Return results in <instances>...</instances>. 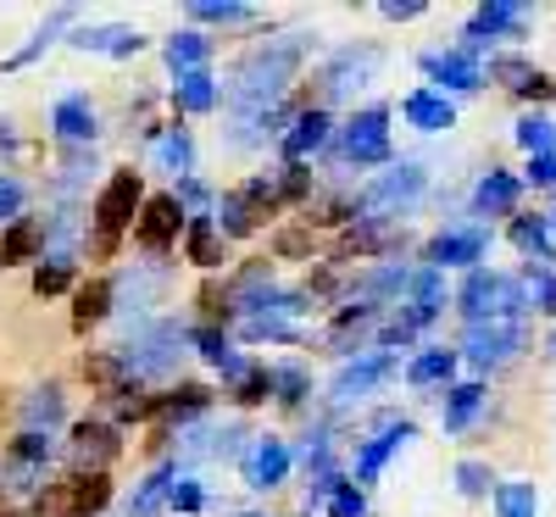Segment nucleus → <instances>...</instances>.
<instances>
[{
    "label": "nucleus",
    "mask_w": 556,
    "mask_h": 517,
    "mask_svg": "<svg viewBox=\"0 0 556 517\" xmlns=\"http://www.w3.org/2000/svg\"><path fill=\"white\" fill-rule=\"evenodd\" d=\"M523 184H534V190H551V196H556V151H551V156H529Z\"/></svg>",
    "instance_id": "nucleus-51"
},
{
    "label": "nucleus",
    "mask_w": 556,
    "mask_h": 517,
    "mask_svg": "<svg viewBox=\"0 0 556 517\" xmlns=\"http://www.w3.org/2000/svg\"><path fill=\"white\" fill-rule=\"evenodd\" d=\"M51 134L62 139V146H96L101 112L89 106V96H62V101L51 106Z\"/></svg>",
    "instance_id": "nucleus-16"
},
{
    "label": "nucleus",
    "mask_w": 556,
    "mask_h": 517,
    "mask_svg": "<svg viewBox=\"0 0 556 517\" xmlns=\"http://www.w3.org/2000/svg\"><path fill=\"white\" fill-rule=\"evenodd\" d=\"M240 474H245V484H251V490H278V484L290 479V445L278 440V434L251 440V445H245V456H240Z\"/></svg>",
    "instance_id": "nucleus-14"
},
{
    "label": "nucleus",
    "mask_w": 556,
    "mask_h": 517,
    "mask_svg": "<svg viewBox=\"0 0 556 517\" xmlns=\"http://www.w3.org/2000/svg\"><path fill=\"white\" fill-rule=\"evenodd\" d=\"M201 506H206V490L195 479H178L173 484V512H201Z\"/></svg>",
    "instance_id": "nucleus-53"
},
{
    "label": "nucleus",
    "mask_w": 556,
    "mask_h": 517,
    "mask_svg": "<svg viewBox=\"0 0 556 517\" xmlns=\"http://www.w3.org/2000/svg\"><path fill=\"white\" fill-rule=\"evenodd\" d=\"M424 73H429V84H440V96H445V89L473 96V89H484V78H490V67L479 56H468L462 45H456V51H429L424 56Z\"/></svg>",
    "instance_id": "nucleus-13"
},
{
    "label": "nucleus",
    "mask_w": 556,
    "mask_h": 517,
    "mask_svg": "<svg viewBox=\"0 0 556 517\" xmlns=\"http://www.w3.org/2000/svg\"><path fill=\"white\" fill-rule=\"evenodd\" d=\"M212 217H217V234H223V240H245V234H256V223H262L267 212H262L245 190H228V196L217 201Z\"/></svg>",
    "instance_id": "nucleus-24"
},
{
    "label": "nucleus",
    "mask_w": 556,
    "mask_h": 517,
    "mask_svg": "<svg viewBox=\"0 0 556 517\" xmlns=\"http://www.w3.org/2000/svg\"><path fill=\"white\" fill-rule=\"evenodd\" d=\"M184 256H190L195 267H223V234H217V217H190V228H184Z\"/></svg>",
    "instance_id": "nucleus-30"
},
{
    "label": "nucleus",
    "mask_w": 556,
    "mask_h": 517,
    "mask_svg": "<svg viewBox=\"0 0 556 517\" xmlns=\"http://www.w3.org/2000/svg\"><path fill=\"white\" fill-rule=\"evenodd\" d=\"M112 506V479L106 474H73L51 490H39L34 517H101Z\"/></svg>",
    "instance_id": "nucleus-6"
},
{
    "label": "nucleus",
    "mask_w": 556,
    "mask_h": 517,
    "mask_svg": "<svg viewBox=\"0 0 556 517\" xmlns=\"http://www.w3.org/2000/svg\"><path fill=\"white\" fill-rule=\"evenodd\" d=\"M484 251H490V228L484 223H462V228H440L434 240H429V251H424V267H479L484 262Z\"/></svg>",
    "instance_id": "nucleus-10"
},
{
    "label": "nucleus",
    "mask_w": 556,
    "mask_h": 517,
    "mask_svg": "<svg viewBox=\"0 0 556 517\" xmlns=\"http://www.w3.org/2000/svg\"><path fill=\"white\" fill-rule=\"evenodd\" d=\"M273 251H278V256H306V251H312V240H306V234H278Z\"/></svg>",
    "instance_id": "nucleus-54"
},
{
    "label": "nucleus",
    "mask_w": 556,
    "mask_h": 517,
    "mask_svg": "<svg viewBox=\"0 0 556 517\" xmlns=\"http://www.w3.org/2000/svg\"><path fill=\"white\" fill-rule=\"evenodd\" d=\"M540 512V490L534 484H501L495 490V517H534Z\"/></svg>",
    "instance_id": "nucleus-41"
},
{
    "label": "nucleus",
    "mask_w": 556,
    "mask_h": 517,
    "mask_svg": "<svg viewBox=\"0 0 556 517\" xmlns=\"http://www.w3.org/2000/svg\"><path fill=\"white\" fill-rule=\"evenodd\" d=\"M390 23H412V17H424V7H417V0H406V7H401V0H390V7H379Z\"/></svg>",
    "instance_id": "nucleus-55"
},
{
    "label": "nucleus",
    "mask_w": 556,
    "mask_h": 517,
    "mask_svg": "<svg viewBox=\"0 0 556 517\" xmlns=\"http://www.w3.org/2000/svg\"><path fill=\"white\" fill-rule=\"evenodd\" d=\"M551 96H556V78H551V73H540V78L523 89V101H551Z\"/></svg>",
    "instance_id": "nucleus-56"
},
{
    "label": "nucleus",
    "mask_w": 556,
    "mask_h": 517,
    "mask_svg": "<svg viewBox=\"0 0 556 517\" xmlns=\"http://www.w3.org/2000/svg\"><path fill=\"white\" fill-rule=\"evenodd\" d=\"M374 67H379V51L374 45H345V51L323 67V96H351V89H362L367 78H374Z\"/></svg>",
    "instance_id": "nucleus-17"
},
{
    "label": "nucleus",
    "mask_w": 556,
    "mask_h": 517,
    "mask_svg": "<svg viewBox=\"0 0 556 517\" xmlns=\"http://www.w3.org/2000/svg\"><path fill=\"white\" fill-rule=\"evenodd\" d=\"M178 228H190V212L178 206V196H151L146 212H139V223H134V240L146 245L151 256H162L178 240Z\"/></svg>",
    "instance_id": "nucleus-12"
},
{
    "label": "nucleus",
    "mask_w": 556,
    "mask_h": 517,
    "mask_svg": "<svg viewBox=\"0 0 556 517\" xmlns=\"http://www.w3.org/2000/svg\"><path fill=\"white\" fill-rule=\"evenodd\" d=\"M62 290H73V262L67 256H45L34 267V295H62Z\"/></svg>",
    "instance_id": "nucleus-43"
},
{
    "label": "nucleus",
    "mask_w": 556,
    "mask_h": 517,
    "mask_svg": "<svg viewBox=\"0 0 556 517\" xmlns=\"http://www.w3.org/2000/svg\"><path fill=\"white\" fill-rule=\"evenodd\" d=\"M424 167L417 162H395L390 173H379L367 190L356 196V212L367 217V223H379V217H401V212H412L417 206V196H424Z\"/></svg>",
    "instance_id": "nucleus-5"
},
{
    "label": "nucleus",
    "mask_w": 556,
    "mask_h": 517,
    "mask_svg": "<svg viewBox=\"0 0 556 517\" xmlns=\"http://www.w3.org/2000/svg\"><path fill=\"white\" fill-rule=\"evenodd\" d=\"M67 23H73V12H56L51 23H45V28H39V34H34L28 45H23V51H12V56H7V62H0V67H7V73H17V67H28V62H34L39 51H51V39H56V34H62Z\"/></svg>",
    "instance_id": "nucleus-39"
},
{
    "label": "nucleus",
    "mask_w": 556,
    "mask_h": 517,
    "mask_svg": "<svg viewBox=\"0 0 556 517\" xmlns=\"http://www.w3.org/2000/svg\"><path fill=\"white\" fill-rule=\"evenodd\" d=\"M0 517H17V512H12V506H0Z\"/></svg>",
    "instance_id": "nucleus-59"
},
{
    "label": "nucleus",
    "mask_w": 556,
    "mask_h": 517,
    "mask_svg": "<svg viewBox=\"0 0 556 517\" xmlns=\"http://www.w3.org/2000/svg\"><path fill=\"white\" fill-rule=\"evenodd\" d=\"M267 395H273V367H251L245 379L235 384V401H240V406H262Z\"/></svg>",
    "instance_id": "nucleus-48"
},
{
    "label": "nucleus",
    "mask_w": 556,
    "mask_h": 517,
    "mask_svg": "<svg viewBox=\"0 0 556 517\" xmlns=\"http://www.w3.org/2000/svg\"><path fill=\"white\" fill-rule=\"evenodd\" d=\"M112 278H89V285H78L73 290V323L78 328H89V323H101L106 312H112Z\"/></svg>",
    "instance_id": "nucleus-32"
},
{
    "label": "nucleus",
    "mask_w": 556,
    "mask_h": 517,
    "mask_svg": "<svg viewBox=\"0 0 556 517\" xmlns=\"http://www.w3.org/2000/svg\"><path fill=\"white\" fill-rule=\"evenodd\" d=\"M195 351H201V356H206V362L223 373L228 384H240L245 373H251V362H245L235 345H228V335H223V328H195Z\"/></svg>",
    "instance_id": "nucleus-26"
},
{
    "label": "nucleus",
    "mask_w": 556,
    "mask_h": 517,
    "mask_svg": "<svg viewBox=\"0 0 556 517\" xmlns=\"http://www.w3.org/2000/svg\"><path fill=\"white\" fill-rule=\"evenodd\" d=\"M523 290H529V306L556 317V267H529L523 273Z\"/></svg>",
    "instance_id": "nucleus-44"
},
{
    "label": "nucleus",
    "mask_w": 556,
    "mask_h": 517,
    "mask_svg": "<svg viewBox=\"0 0 556 517\" xmlns=\"http://www.w3.org/2000/svg\"><path fill=\"white\" fill-rule=\"evenodd\" d=\"M406 440H412V423H406V417H379V434L356 451V484H374L379 467H384Z\"/></svg>",
    "instance_id": "nucleus-15"
},
{
    "label": "nucleus",
    "mask_w": 556,
    "mask_h": 517,
    "mask_svg": "<svg viewBox=\"0 0 556 517\" xmlns=\"http://www.w3.org/2000/svg\"><path fill=\"white\" fill-rule=\"evenodd\" d=\"M184 345H195V328H178V323H146V328H134V340L117 351L123 367L134 373V379H151V373H167Z\"/></svg>",
    "instance_id": "nucleus-4"
},
{
    "label": "nucleus",
    "mask_w": 556,
    "mask_h": 517,
    "mask_svg": "<svg viewBox=\"0 0 556 517\" xmlns=\"http://www.w3.org/2000/svg\"><path fill=\"white\" fill-rule=\"evenodd\" d=\"M518 351H529V328L523 323H468V335H462V356H468L479 373L506 367Z\"/></svg>",
    "instance_id": "nucleus-8"
},
{
    "label": "nucleus",
    "mask_w": 556,
    "mask_h": 517,
    "mask_svg": "<svg viewBox=\"0 0 556 517\" xmlns=\"http://www.w3.org/2000/svg\"><path fill=\"white\" fill-rule=\"evenodd\" d=\"M273 401H278V406H301V401H306V373H301L295 362H278V367H273Z\"/></svg>",
    "instance_id": "nucleus-45"
},
{
    "label": "nucleus",
    "mask_w": 556,
    "mask_h": 517,
    "mask_svg": "<svg viewBox=\"0 0 556 517\" xmlns=\"http://www.w3.org/2000/svg\"><path fill=\"white\" fill-rule=\"evenodd\" d=\"M401 306H406L417 323L429 328V323L440 317V306H445V273H440V267H417V273H412V285H406V301H401Z\"/></svg>",
    "instance_id": "nucleus-23"
},
{
    "label": "nucleus",
    "mask_w": 556,
    "mask_h": 517,
    "mask_svg": "<svg viewBox=\"0 0 556 517\" xmlns=\"http://www.w3.org/2000/svg\"><path fill=\"white\" fill-rule=\"evenodd\" d=\"M513 245L529 256V267H556V228H551L545 212L513 217Z\"/></svg>",
    "instance_id": "nucleus-22"
},
{
    "label": "nucleus",
    "mask_w": 556,
    "mask_h": 517,
    "mask_svg": "<svg viewBox=\"0 0 556 517\" xmlns=\"http://www.w3.org/2000/svg\"><path fill=\"white\" fill-rule=\"evenodd\" d=\"M545 217H551V228H556V201H551V212H545Z\"/></svg>",
    "instance_id": "nucleus-58"
},
{
    "label": "nucleus",
    "mask_w": 556,
    "mask_h": 517,
    "mask_svg": "<svg viewBox=\"0 0 556 517\" xmlns=\"http://www.w3.org/2000/svg\"><path fill=\"white\" fill-rule=\"evenodd\" d=\"M456 362H462V351H417L412 362H406V384H417V390H429V384H445L451 390V379H456Z\"/></svg>",
    "instance_id": "nucleus-28"
},
{
    "label": "nucleus",
    "mask_w": 556,
    "mask_h": 517,
    "mask_svg": "<svg viewBox=\"0 0 556 517\" xmlns=\"http://www.w3.org/2000/svg\"><path fill=\"white\" fill-rule=\"evenodd\" d=\"M39 245H45V223L17 217L12 228H0V267H23V262H34Z\"/></svg>",
    "instance_id": "nucleus-27"
},
{
    "label": "nucleus",
    "mask_w": 556,
    "mask_h": 517,
    "mask_svg": "<svg viewBox=\"0 0 556 517\" xmlns=\"http://www.w3.org/2000/svg\"><path fill=\"white\" fill-rule=\"evenodd\" d=\"M17 217H23V184H17V178H7V173H0V223L12 228Z\"/></svg>",
    "instance_id": "nucleus-52"
},
{
    "label": "nucleus",
    "mask_w": 556,
    "mask_h": 517,
    "mask_svg": "<svg viewBox=\"0 0 556 517\" xmlns=\"http://www.w3.org/2000/svg\"><path fill=\"white\" fill-rule=\"evenodd\" d=\"M545 351H551V356H556V328H551V335H545Z\"/></svg>",
    "instance_id": "nucleus-57"
},
{
    "label": "nucleus",
    "mask_w": 556,
    "mask_h": 517,
    "mask_svg": "<svg viewBox=\"0 0 556 517\" xmlns=\"http://www.w3.org/2000/svg\"><path fill=\"white\" fill-rule=\"evenodd\" d=\"M117 451H123V440H117L112 423H78V429H73V456H78L84 474H106V462Z\"/></svg>",
    "instance_id": "nucleus-20"
},
{
    "label": "nucleus",
    "mask_w": 556,
    "mask_h": 517,
    "mask_svg": "<svg viewBox=\"0 0 556 517\" xmlns=\"http://www.w3.org/2000/svg\"><path fill=\"white\" fill-rule=\"evenodd\" d=\"M23 417H28L34 434H51V423H62V390H56V384L34 390V401L23 406Z\"/></svg>",
    "instance_id": "nucleus-38"
},
{
    "label": "nucleus",
    "mask_w": 556,
    "mask_h": 517,
    "mask_svg": "<svg viewBox=\"0 0 556 517\" xmlns=\"http://www.w3.org/2000/svg\"><path fill=\"white\" fill-rule=\"evenodd\" d=\"M51 451H56V440H51V434H34V429H23V434L12 440L7 462H17V467H45V462H51Z\"/></svg>",
    "instance_id": "nucleus-42"
},
{
    "label": "nucleus",
    "mask_w": 556,
    "mask_h": 517,
    "mask_svg": "<svg viewBox=\"0 0 556 517\" xmlns=\"http://www.w3.org/2000/svg\"><path fill=\"white\" fill-rule=\"evenodd\" d=\"M184 12H190L195 23H251L256 12L251 7H240V0H190V7H184Z\"/></svg>",
    "instance_id": "nucleus-40"
},
{
    "label": "nucleus",
    "mask_w": 556,
    "mask_h": 517,
    "mask_svg": "<svg viewBox=\"0 0 556 517\" xmlns=\"http://www.w3.org/2000/svg\"><path fill=\"white\" fill-rule=\"evenodd\" d=\"M456 306L468 312V323H518L529 312V290H523V278H513V273L473 267L468 278H462V290H456Z\"/></svg>",
    "instance_id": "nucleus-2"
},
{
    "label": "nucleus",
    "mask_w": 556,
    "mask_h": 517,
    "mask_svg": "<svg viewBox=\"0 0 556 517\" xmlns=\"http://www.w3.org/2000/svg\"><path fill=\"white\" fill-rule=\"evenodd\" d=\"M329 517H367V495H362V484H340L334 501H329Z\"/></svg>",
    "instance_id": "nucleus-50"
},
{
    "label": "nucleus",
    "mask_w": 556,
    "mask_h": 517,
    "mask_svg": "<svg viewBox=\"0 0 556 517\" xmlns=\"http://www.w3.org/2000/svg\"><path fill=\"white\" fill-rule=\"evenodd\" d=\"M334 151L351 167H384L390 162V106H362L340 134H334Z\"/></svg>",
    "instance_id": "nucleus-7"
},
{
    "label": "nucleus",
    "mask_w": 556,
    "mask_h": 517,
    "mask_svg": "<svg viewBox=\"0 0 556 517\" xmlns=\"http://www.w3.org/2000/svg\"><path fill=\"white\" fill-rule=\"evenodd\" d=\"M156 162H162L167 173H178V178H190V167H195L190 134H184V128H156Z\"/></svg>",
    "instance_id": "nucleus-35"
},
{
    "label": "nucleus",
    "mask_w": 556,
    "mask_h": 517,
    "mask_svg": "<svg viewBox=\"0 0 556 517\" xmlns=\"http://www.w3.org/2000/svg\"><path fill=\"white\" fill-rule=\"evenodd\" d=\"M162 501H173V467H156V474L134 490V501H128V517H151Z\"/></svg>",
    "instance_id": "nucleus-37"
},
{
    "label": "nucleus",
    "mask_w": 556,
    "mask_h": 517,
    "mask_svg": "<svg viewBox=\"0 0 556 517\" xmlns=\"http://www.w3.org/2000/svg\"><path fill=\"white\" fill-rule=\"evenodd\" d=\"M206 56H212V39L195 34V28H184V34L167 39V67L173 73H195V67H206Z\"/></svg>",
    "instance_id": "nucleus-34"
},
{
    "label": "nucleus",
    "mask_w": 556,
    "mask_h": 517,
    "mask_svg": "<svg viewBox=\"0 0 556 517\" xmlns=\"http://www.w3.org/2000/svg\"><path fill=\"white\" fill-rule=\"evenodd\" d=\"M523 34H529V12L513 7V0H490V7H479L468 17V28H462V51L484 56L495 39H523Z\"/></svg>",
    "instance_id": "nucleus-9"
},
{
    "label": "nucleus",
    "mask_w": 556,
    "mask_h": 517,
    "mask_svg": "<svg viewBox=\"0 0 556 517\" xmlns=\"http://www.w3.org/2000/svg\"><path fill=\"white\" fill-rule=\"evenodd\" d=\"M139 212H146V184H139V173L134 167H123V173H112L106 178V190L96 196V251L101 256H112V245H117V234L128 228V223H139Z\"/></svg>",
    "instance_id": "nucleus-3"
},
{
    "label": "nucleus",
    "mask_w": 556,
    "mask_h": 517,
    "mask_svg": "<svg viewBox=\"0 0 556 517\" xmlns=\"http://www.w3.org/2000/svg\"><path fill=\"white\" fill-rule=\"evenodd\" d=\"M178 206L190 212V217H212V212H206V206H212L206 184H201V178H178Z\"/></svg>",
    "instance_id": "nucleus-49"
},
{
    "label": "nucleus",
    "mask_w": 556,
    "mask_h": 517,
    "mask_svg": "<svg viewBox=\"0 0 556 517\" xmlns=\"http://www.w3.org/2000/svg\"><path fill=\"white\" fill-rule=\"evenodd\" d=\"M395 367H401V362H395L390 351H362L356 362L340 367V379L329 384V401H334V406H351V401H362V395H374L384 379H395Z\"/></svg>",
    "instance_id": "nucleus-11"
},
{
    "label": "nucleus",
    "mask_w": 556,
    "mask_h": 517,
    "mask_svg": "<svg viewBox=\"0 0 556 517\" xmlns=\"http://www.w3.org/2000/svg\"><path fill=\"white\" fill-rule=\"evenodd\" d=\"M401 117L417 128V134H445L456 123V106L440 96V89H412V96L401 101Z\"/></svg>",
    "instance_id": "nucleus-21"
},
{
    "label": "nucleus",
    "mask_w": 556,
    "mask_h": 517,
    "mask_svg": "<svg viewBox=\"0 0 556 517\" xmlns=\"http://www.w3.org/2000/svg\"><path fill=\"white\" fill-rule=\"evenodd\" d=\"M173 101H178V112H212V106H217V78H212L206 67H195V73H178V84H173Z\"/></svg>",
    "instance_id": "nucleus-31"
},
{
    "label": "nucleus",
    "mask_w": 556,
    "mask_h": 517,
    "mask_svg": "<svg viewBox=\"0 0 556 517\" xmlns=\"http://www.w3.org/2000/svg\"><path fill=\"white\" fill-rule=\"evenodd\" d=\"M329 139H334V123H329V112H323V106L295 112V123H290V134H285V162L306 167V156H312V151H323Z\"/></svg>",
    "instance_id": "nucleus-19"
},
{
    "label": "nucleus",
    "mask_w": 556,
    "mask_h": 517,
    "mask_svg": "<svg viewBox=\"0 0 556 517\" xmlns=\"http://www.w3.org/2000/svg\"><path fill=\"white\" fill-rule=\"evenodd\" d=\"M490 78H495V84H506V89H518V96H523V89H529L540 73H534L523 56H490Z\"/></svg>",
    "instance_id": "nucleus-47"
},
{
    "label": "nucleus",
    "mask_w": 556,
    "mask_h": 517,
    "mask_svg": "<svg viewBox=\"0 0 556 517\" xmlns=\"http://www.w3.org/2000/svg\"><path fill=\"white\" fill-rule=\"evenodd\" d=\"M484 401H490L484 384H451V390H445V417H440L445 434H468L473 417L484 412Z\"/></svg>",
    "instance_id": "nucleus-29"
},
{
    "label": "nucleus",
    "mask_w": 556,
    "mask_h": 517,
    "mask_svg": "<svg viewBox=\"0 0 556 517\" xmlns=\"http://www.w3.org/2000/svg\"><path fill=\"white\" fill-rule=\"evenodd\" d=\"M206 406H212V390H206V384H178V390H167V395L156 401V417L190 423V417H201Z\"/></svg>",
    "instance_id": "nucleus-33"
},
{
    "label": "nucleus",
    "mask_w": 556,
    "mask_h": 517,
    "mask_svg": "<svg viewBox=\"0 0 556 517\" xmlns=\"http://www.w3.org/2000/svg\"><path fill=\"white\" fill-rule=\"evenodd\" d=\"M518 196H523V178L490 167L473 184V217H518Z\"/></svg>",
    "instance_id": "nucleus-18"
},
{
    "label": "nucleus",
    "mask_w": 556,
    "mask_h": 517,
    "mask_svg": "<svg viewBox=\"0 0 556 517\" xmlns=\"http://www.w3.org/2000/svg\"><path fill=\"white\" fill-rule=\"evenodd\" d=\"M301 56H306V34H285V39H267L262 51H251L240 67H235V78H228V89H223V101H228V112H235L240 123H251V117H262V112H273L278 106V96L290 89V78L301 73Z\"/></svg>",
    "instance_id": "nucleus-1"
},
{
    "label": "nucleus",
    "mask_w": 556,
    "mask_h": 517,
    "mask_svg": "<svg viewBox=\"0 0 556 517\" xmlns=\"http://www.w3.org/2000/svg\"><path fill=\"white\" fill-rule=\"evenodd\" d=\"M67 45H78V51H96V56H134L146 39H139L134 28H123V23H106V28H73Z\"/></svg>",
    "instance_id": "nucleus-25"
},
{
    "label": "nucleus",
    "mask_w": 556,
    "mask_h": 517,
    "mask_svg": "<svg viewBox=\"0 0 556 517\" xmlns=\"http://www.w3.org/2000/svg\"><path fill=\"white\" fill-rule=\"evenodd\" d=\"M456 490L468 495V501H479V495H490V501H495V490H501V484L490 479V467H484V462H456Z\"/></svg>",
    "instance_id": "nucleus-46"
},
{
    "label": "nucleus",
    "mask_w": 556,
    "mask_h": 517,
    "mask_svg": "<svg viewBox=\"0 0 556 517\" xmlns=\"http://www.w3.org/2000/svg\"><path fill=\"white\" fill-rule=\"evenodd\" d=\"M513 139H518L529 156H551V151H556V123H551L545 112H529V117H518Z\"/></svg>",
    "instance_id": "nucleus-36"
}]
</instances>
